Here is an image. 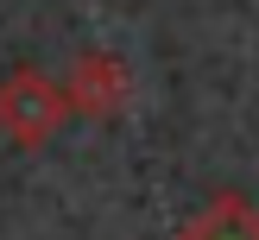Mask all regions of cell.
Here are the masks:
<instances>
[{
	"label": "cell",
	"mask_w": 259,
	"mask_h": 240,
	"mask_svg": "<svg viewBox=\"0 0 259 240\" xmlns=\"http://www.w3.org/2000/svg\"><path fill=\"white\" fill-rule=\"evenodd\" d=\"M70 120V95L63 82H51L45 70H13L0 76V139H13L19 152H38L57 139V126Z\"/></svg>",
	"instance_id": "obj_1"
},
{
	"label": "cell",
	"mask_w": 259,
	"mask_h": 240,
	"mask_svg": "<svg viewBox=\"0 0 259 240\" xmlns=\"http://www.w3.org/2000/svg\"><path fill=\"white\" fill-rule=\"evenodd\" d=\"M63 95H70V114H82V120L108 126L126 114V101H133V76H126L120 57H108V51H89V57L70 63V76H63Z\"/></svg>",
	"instance_id": "obj_2"
},
{
	"label": "cell",
	"mask_w": 259,
	"mask_h": 240,
	"mask_svg": "<svg viewBox=\"0 0 259 240\" xmlns=\"http://www.w3.org/2000/svg\"><path fill=\"white\" fill-rule=\"evenodd\" d=\"M177 240H259V209H253L247 196L228 189V196H215Z\"/></svg>",
	"instance_id": "obj_3"
}]
</instances>
